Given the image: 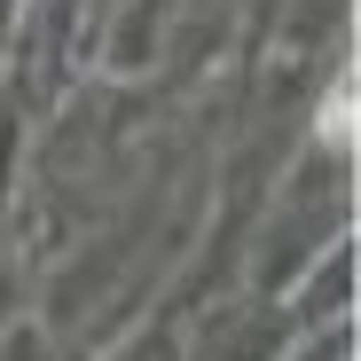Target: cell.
<instances>
[{"mask_svg": "<svg viewBox=\"0 0 361 361\" xmlns=\"http://www.w3.org/2000/svg\"><path fill=\"white\" fill-rule=\"evenodd\" d=\"M322 134H330V149L353 142V87H345V79H338V94H330V110H322Z\"/></svg>", "mask_w": 361, "mask_h": 361, "instance_id": "6da1fadb", "label": "cell"}]
</instances>
